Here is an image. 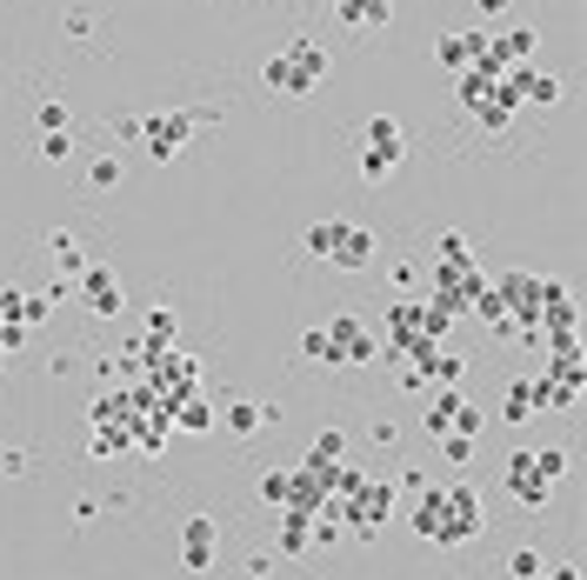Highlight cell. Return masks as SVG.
<instances>
[{"label": "cell", "instance_id": "cb8c5ba5", "mask_svg": "<svg viewBox=\"0 0 587 580\" xmlns=\"http://www.w3.org/2000/svg\"><path fill=\"white\" fill-rule=\"evenodd\" d=\"M287 487H294V467H268V474H261V501H268L274 514L287 508Z\"/></svg>", "mask_w": 587, "mask_h": 580}, {"label": "cell", "instance_id": "d4e9b609", "mask_svg": "<svg viewBox=\"0 0 587 580\" xmlns=\"http://www.w3.org/2000/svg\"><path fill=\"white\" fill-rule=\"evenodd\" d=\"M434 261H441V268H467V261H474L467 234H441V240H434Z\"/></svg>", "mask_w": 587, "mask_h": 580}, {"label": "cell", "instance_id": "b9f144b4", "mask_svg": "<svg viewBox=\"0 0 587 580\" xmlns=\"http://www.w3.org/2000/svg\"><path fill=\"white\" fill-rule=\"evenodd\" d=\"M474 8H481V14H508V8H515V0H474Z\"/></svg>", "mask_w": 587, "mask_h": 580}, {"label": "cell", "instance_id": "f6af8a7d", "mask_svg": "<svg viewBox=\"0 0 587 580\" xmlns=\"http://www.w3.org/2000/svg\"><path fill=\"white\" fill-rule=\"evenodd\" d=\"M541 580H548V573H541Z\"/></svg>", "mask_w": 587, "mask_h": 580}, {"label": "cell", "instance_id": "4fadbf2b", "mask_svg": "<svg viewBox=\"0 0 587 580\" xmlns=\"http://www.w3.org/2000/svg\"><path fill=\"white\" fill-rule=\"evenodd\" d=\"M327 14L341 27H354V34H381L394 21V0H327Z\"/></svg>", "mask_w": 587, "mask_h": 580}, {"label": "cell", "instance_id": "9a60e30c", "mask_svg": "<svg viewBox=\"0 0 587 580\" xmlns=\"http://www.w3.org/2000/svg\"><path fill=\"white\" fill-rule=\"evenodd\" d=\"M274 413H281L274 400H227V407H221V428H227L234 441H247V434H261Z\"/></svg>", "mask_w": 587, "mask_h": 580}, {"label": "cell", "instance_id": "4dcf8cb0", "mask_svg": "<svg viewBox=\"0 0 587 580\" xmlns=\"http://www.w3.org/2000/svg\"><path fill=\"white\" fill-rule=\"evenodd\" d=\"M434 447H441V454H448L454 467H467V460H474V434H441Z\"/></svg>", "mask_w": 587, "mask_h": 580}, {"label": "cell", "instance_id": "ee69618b", "mask_svg": "<svg viewBox=\"0 0 587 580\" xmlns=\"http://www.w3.org/2000/svg\"><path fill=\"white\" fill-rule=\"evenodd\" d=\"M0 367H8V361H0Z\"/></svg>", "mask_w": 587, "mask_h": 580}, {"label": "cell", "instance_id": "d590c367", "mask_svg": "<svg viewBox=\"0 0 587 580\" xmlns=\"http://www.w3.org/2000/svg\"><path fill=\"white\" fill-rule=\"evenodd\" d=\"M101 508H108V501H101V493H80V501H74V521H80V527H88V521H101Z\"/></svg>", "mask_w": 587, "mask_h": 580}, {"label": "cell", "instance_id": "9c48e42d", "mask_svg": "<svg viewBox=\"0 0 587 580\" xmlns=\"http://www.w3.org/2000/svg\"><path fill=\"white\" fill-rule=\"evenodd\" d=\"M508 493L521 501V514H548V508H554V480L534 474V454H528V447L508 454Z\"/></svg>", "mask_w": 587, "mask_h": 580}, {"label": "cell", "instance_id": "f1b7e54d", "mask_svg": "<svg viewBox=\"0 0 587 580\" xmlns=\"http://www.w3.org/2000/svg\"><path fill=\"white\" fill-rule=\"evenodd\" d=\"M528 454H534V474L541 480H561L567 474V447H528Z\"/></svg>", "mask_w": 587, "mask_h": 580}, {"label": "cell", "instance_id": "44dd1931", "mask_svg": "<svg viewBox=\"0 0 587 580\" xmlns=\"http://www.w3.org/2000/svg\"><path fill=\"white\" fill-rule=\"evenodd\" d=\"M454 407H461V387H434V400H428V441L454 434Z\"/></svg>", "mask_w": 587, "mask_h": 580}, {"label": "cell", "instance_id": "60d3db41", "mask_svg": "<svg viewBox=\"0 0 587 580\" xmlns=\"http://www.w3.org/2000/svg\"><path fill=\"white\" fill-rule=\"evenodd\" d=\"M394 487H400V493H421V487H428V474H421V467H400V480H394Z\"/></svg>", "mask_w": 587, "mask_h": 580}, {"label": "cell", "instance_id": "e0dca14e", "mask_svg": "<svg viewBox=\"0 0 587 580\" xmlns=\"http://www.w3.org/2000/svg\"><path fill=\"white\" fill-rule=\"evenodd\" d=\"M494 54H500V67H534L541 27H508V34H494Z\"/></svg>", "mask_w": 587, "mask_h": 580}, {"label": "cell", "instance_id": "3957f363", "mask_svg": "<svg viewBox=\"0 0 587 580\" xmlns=\"http://www.w3.org/2000/svg\"><path fill=\"white\" fill-rule=\"evenodd\" d=\"M394 501H400V487L394 480H361L348 501H341V521H348V541H374L387 521H394Z\"/></svg>", "mask_w": 587, "mask_h": 580}, {"label": "cell", "instance_id": "1f68e13d", "mask_svg": "<svg viewBox=\"0 0 587 580\" xmlns=\"http://www.w3.org/2000/svg\"><path fill=\"white\" fill-rule=\"evenodd\" d=\"M481 428H487V413H481L474 400H461V407H454V434H481Z\"/></svg>", "mask_w": 587, "mask_h": 580}, {"label": "cell", "instance_id": "ab89813d", "mask_svg": "<svg viewBox=\"0 0 587 580\" xmlns=\"http://www.w3.org/2000/svg\"><path fill=\"white\" fill-rule=\"evenodd\" d=\"M414 281H421V268H414V261H394V287L414 294Z\"/></svg>", "mask_w": 587, "mask_h": 580}, {"label": "cell", "instance_id": "30bf717a", "mask_svg": "<svg viewBox=\"0 0 587 580\" xmlns=\"http://www.w3.org/2000/svg\"><path fill=\"white\" fill-rule=\"evenodd\" d=\"M494 294H500V307H508V320H541V294H548V281L528 274V268H508V274H494Z\"/></svg>", "mask_w": 587, "mask_h": 580}, {"label": "cell", "instance_id": "7bdbcfd3", "mask_svg": "<svg viewBox=\"0 0 587 580\" xmlns=\"http://www.w3.org/2000/svg\"><path fill=\"white\" fill-rule=\"evenodd\" d=\"M548 580H580V567H574V560H561V567H554Z\"/></svg>", "mask_w": 587, "mask_h": 580}, {"label": "cell", "instance_id": "f546056e", "mask_svg": "<svg viewBox=\"0 0 587 580\" xmlns=\"http://www.w3.org/2000/svg\"><path fill=\"white\" fill-rule=\"evenodd\" d=\"M34 127L41 134H67V101H41L34 107Z\"/></svg>", "mask_w": 587, "mask_h": 580}, {"label": "cell", "instance_id": "8d00e7d4", "mask_svg": "<svg viewBox=\"0 0 587 580\" xmlns=\"http://www.w3.org/2000/svg\"><path fill=\"white\" fill-rule=\"evenodd\" d=\"M21 307H27L21 287H0V320H21Z\"/></svg>", "mask_w": 587, "mask_h": 580}, {"label": "cell", "instance_id": "836d02e7", "mask_svg": "<svg viewBox=\"0 0 587 580\" xmlns=\"http://www.w3.org/2000/svg\"><path fill=\"white\" fill-rule=\"evenodd\" d=\"M508 567H515V580H541V554H534V547H521Z\"/></svg>", "mask_w": 587, "mask_h": 580}, {"label": "cell", "instance_id": "6da1fadb", "mask_svg": "<svg viewBox=\"0 0 587 580\" xmlns=\"http://www.w3.org/2000/svg\"><path fill=\"white\" fill-rule=\"evenodd\" d=\"M334 73V60H327V47L320 41H287L281 54H268V67H261V80H268V94H287V101H301V94H314L320 80Z\"/></svg>", "mask_w": 587, "mask_h": 580}, {"label": "cell", "instance_id": "5bb4252c", "mask_svg": "<svg viewBox=\"0 0 587 580\" xmlns=\"http://www.w3.org/2000/svg\"><path fill=\"white\" fill-rule=\"evenodd\" d=\"M374 254H381V247H374V234L368 227H354V220H341V240H334V268H341V274H361V268H374Z\"/></svg>", "mask_w": 587, "mask_h": 580}, {"label": "cell", "instance_id": "4316f807", "mask_svg": "<svg viewBox=\"0 0 587 580\" xmlns=\"http://www.w3.org/2000/svg\"><path fill=\"white\" fill-rule=\"evenodd\" d=\"M114 187H121V160H114V153H101L94 168H88V194H114Z\"/></svg>", "mask_w": 587, "mask_h": 580}, {"label": "cell", "instance_id": "603a6c76", "mask_svg": "<svg viewBox=\"0 0 587 580\" xmlns=\"http://www.w3.org/2000/svg\"><path fill=\"white\" fill-rule=\"evenodd\" d=\"M174 334H181V314H174V307L160 300V307L147 314V341H160V348H174Z\"/></svg>", "mask_w": 587, "mask_h": 580}, {"label": "cell", "instance_id": "484cf974", "mask_svg": "<svg viewBox=\"0 0 587 580\" xmlns=\"http://www.w3.org/2000/svg\"><path fill=\"white\" fill-rule=\"evenodd\" d=\"M301 361H327V367H341V354H334V341H327V327H307V334H301Z\"/></svg>", "mask_w": 587, "mask_h": 580}, {"label": "cell", "instance_id": "8fae6325", "mask_svg": "<svg viewBox=\"0 0 587 580\" xmlns=\"http://www.w3.org/2000/svg\"><path fill=\"white\" fill-rule=\"evenodd\" d=\"M214 554H221V521H214V514H188V521H181V567H188V573H207Z\"/></svg>", "mask_w": 587, "mask_h": 580}, {"label": "cell", "instance_id": "ac0fdd59", "mask_svg": "<svg viewBox=\"0 0 587 580\" xmlns=\"http://www.w3.org/2000/svg\"><path fill=\"white\" fill-rule=\"evenodd\" d=\"M307 521L314 514H294V508H281V560H301V554H314V541H307Z\"/></svg>", "mask_w": 587, "mask_h": 580}, {"label": "cell", "instance_id": "5b68a950", "mask_svg": "<svg viewBox=\"0 0 587 580\" xmlns=\"http://www.w3.org/2000/svg\"><path fill=\"white\" fill-rule=\"evenodd\" d=\"M487 527V508L474 487H441V521H434V547H467Z\"/></svg>", "mask_w": 587, "mask_h": 580}, {"label": "cell", "instance_id": "ba28073f", "mask_svg": "<svg viewBox=\"0 0 587 580\" xmlns=\"http://www.w3.org/2000/svg\"><path fill=\"white\" fill-rule=\"evenodd\" d=\"M74 300H80V307H88L94 320H114L127 294H121V274H114V268H101V261H88V268H80V274H74Z\"/></svg>", "mask_w": 587, "mask_h": 580}, {"label": "cell", "instance_id": "e575fe53", "mask_svg": "<svg viewBox=\"0 0 587 580\" xmlns=\"http://www.w3.org/2000/svg\"><path fill=\"white\" fill-rule=\"evenodd\" d=\"M67 34L88 41V34H94V8H67Z\"/></svg>", "mask_w": 587, "mask_h": 580}, {"label": "cell", "instance_id": "7a4b0ae2", "mask_svg": "<svg viewBox=\"0 0 587 580\" xmlns=\"http://www.w3.org/2000/svg\"><path fill=\"white\" fill-rule=\"evenodd\" d=\"M454 94H461V107H467L487 134H508V127H515V114H521V101L508 94V80H494V73H481V67L454 73Z\"/></svg>", "mask_w": 587, "mask_h": 580}, {"label": "cell", "instance_id": "7c38bea8", "mask_svg": "<svg viewBox=\"0 0 587 580\" xmlns=\"http://www.w3.org/2000/svg\"><path fill=\"white\" fill-rule=\"evenodd\" d=\"M500 80H508V94H515L521 107H554V101H561V80L541 73V67H508Z\"/></svg>", "mask_w": 587, "mask_h": 580}, {"label": "cell", "instance_id": "f35d334b", "mask_svg": "<svg viewBox=\"0 0 587 580\" xmlns=\"http://www.w3.org/2000/svg\"><path fill=\"white\" fill-rule=\"evenodd\" d=\"M108 134H114V140H127V147H134V140H140V114H121V121H114V127H108Z\"/></svg>", "mask_w": 587, "mask_h": 580}, {"label": "cell", "instance_id": "d6986e66", "mask_svg": "<svg viewBox=\"0 0 587 580\" xmlns=\"http://www.w3.org/2000/svg\"><path fill=\"white\" fill-rule=\"evenodd\" d=\"M541 413V400H534V380H508V400H500V421L508 428H521V421H534Z\"/></svg>", "mask_w": 587, "mask_h": 580}, {"label": "cell", "instance_id": "74e56055", "mask_svg": "<svg viewBox=\"0 0 587 580\" xmlns=\"http://www.w3.org/2000/svg\"><path fill=\"white\" fill-rule=\"evenodd\" d=\"M374 447H387V454H394V447H400V428H394V421H387V413H381V421H374Z\"/></svg>", "mask_w": 587, "mask_h": 580}, {"label": "cell", "instance_id": "ffe728a7", "mask_svg": "<svg viewBox=\"0 0 587 580\" xmlns=\"http://www.w3.org/2000/svg\"><path fill=\"white\" fill-rule=\"evenodd\" d=\"M341 454H348V434H341V428H320L301 467H307V474H320V467H334V460H341Z\"/></svg>", "mask_w": 587, "mask_h": 580}, {"label": "cell", "instance_id": "83f0119b", "mask_svg": "<svg viewBox=\"0 0 587 580\" xmlns=\"http://www.w3.org/2000/svg\"><path fill=\"white\" fill-rule=\"evenodd\" d=\"M334 240H341V220H314V227H307V254H314V261H327V254H334Z\"/></svg>", "mask_w": 587, "mask_h": 580}, {"label": "cell", "instance_id": "52a82bcc", "mask_svg": "<svg viewBox=\"0 0 587 580\" xmlns=\"http://www.w3.org/2000/svg\"><path fill=\"white\" fill-rule=\"evenodd\" d=\"M327 341H334V354H341V367H374L381 361V334H374L361 314H334L327 320Z\"/></svg>", "mask_w": 587, "mask_h": 580}, {"label": "cell", "instance_id": "7402d4cb", "mask_svg": "<svg viewBox=\"0 0 587 580\" xmlns=\"http://www.w3.org/2000/svg\"><path fill=\"white\" fill-rule=\"evenodd\" d=\"M47 247H54V268H60V281H74L80 268H88V254H80V240H74L67 227H54V234H47Z\"/></svg>", "mask_w": 587, "mask_h": 580}, {"label": "cell", "instance_id": "8992f818", "mask_svg": "<svg viewBox=\"0 0 587 580\" xmlns=\"http://www.w3.org/2000/svg\"><path fill=\"white\" fill-rule=\"evenodd\" d=\"M194 134H201V127H194V107H174V114H140V147L160 160V168H167V160H174Z\"/></svg>", "mask_w": 587, "mask_h": 580}, {"label": "cell", "instance_id": "d6a6232c", "mask_svg": "<svg viewBox=\"0 0 587 580\" xmlns=\"http://www.w3.org/2000/svg\"><path fill=\"white\" fill-rule=\"evenodd\" d=\"M67 153H74V134H41V160H54V168H60Z\"/></svg>", "mask_w": 587, "mask_h": 580}, {"label": "cell", "instance_id": "277c9868", "mask_svg": "<svg viewBox=\"0 0 587 580\" xmlns=\"http://www.w3.org/2000/svg\"><path fill=\"white\" fill-rule=\"evenodd\" d=\"M400 160H407V127H400L394 114H374V121H368V140H361V174L381 187V181L400 174Z\"/></svg>", "mask_w": 587, "mask_h": 580}, {"label": "cell", "instance_id": "2e32d148", "mask_svg": "<svg viewBox=\"0 0 587 580\" xmlns=\"http://www.w3.org/2000/svg\"><path fill=\"white\" fill-rule=\"evenodd\" d=\"M214 421H221V407H214V394H207V387H194V394H181V400H174V428H181V434H207Z\"/></svg>", "mask_w": 587, "mask_h": 580}]
</instances>
